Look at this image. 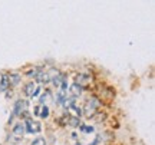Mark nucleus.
I'll return each instance as SVG.
<instances>
[{
    "label": "nucleus",
    "mask_w": 155,
    "mask_h": 145,
    "mask_svg": "<svg viewBox=\"0 0 155 145\" xmlns=\"http://www.w3.org/2000/svg\"><path fill=\"white\" fill-rule=\"evenodd\" d=\"M98 106H99V101L96 99V98H91V99L86 102L85 108H83V115L86 118L95 117V114L98 111Z\"/></svg>",
    "instance_id": "obj_1"
},
{
    "label": "nucleus",
    "mask_w": 155,
    "mask_h": 145,
    "mask_svg": "<svg viewBox=\"0 0 155 145\" xmlns=\"http://www.w3.org/2000/svg\"><path fill=\"white\" fill-rule=\"evenodd\" d=\"M26 111H28V102L25 99H19V101H16V104L13 106V115H12V117L23 115Z\"/></svg>",
    "instance_id": "obj_2"
},
{
    "label": "nucleus",
    "mask_w": 155,
    "mask_h": 145,
    "mask_svg": "<svg viewBox=\"0 0 155 145\" xmlns=\"http://www.w3.org/2000/svg\"><path fill=\"white\" fill-rule=\"evenodd\" d=\"M25 128H26V132H29V134H39V132H42V125H40V122L32 121V119H28V121H26Z\"/></svg>",
    "instance_id": "obj_3"
},
{
    "label": "nucleus",
    "mask_w": 155,
    "mask_h": 145,
    "mask_svg": "<svg viewBox=\"0 0 155 145\" xmlns=\"http://www.w3.org/2000/svg\"><path fill=\"white\" fill-rule=\"evenodd\" d=\"M39 92H40V86H38V84H33V82H30L25 86V94L29 96V98H36L39 95Z\"/></svg>",
    "instance_id": "obj_4"
},
{
    "label": "nucleus",
    "mask_w": 155,
    "mask_h": 145,
    "mask_svg": "<svg viewBox=\"0 0 155 145\" xmlns=\"http://www.w3.org/2000/svg\"><path fill=\"white\" fill-rule=\"evenodd\" d=\"M25 132H26V128H25V125L20 122V124H17V125H15L12 135H13V137H17V138H22Z\"/></svg>",
    "instance_id": "obj_5"
},
{
    "label": "nucleus",
    "mask_w": 155,
    "mask_h": 145,
    "mask_svg": "<svg viewBox=\"0 0 155 145\" xmlns=\"http://www.w3.org/2000/svg\"><path fill=\"white\" fill-rule=\"evenodd\" d=\"M9 86H10V84H9V75L3 73L2 79H0V92H6L9 89Z\"/></svg>",
    "instance_id": "obj_6"
},
{
    "label": "nucleus",
    "mask_w": 155,
    "mask_h": 145,
    "mask_svg": "<svg viewBox=\"0 0 155 145\" xmlns=\"http://www.w3.org/2000/svg\"><path fill=\"white\" fill-rule=\"evenodd\" d=\"M82 91H83V88L82 86H79L78 84H73V85L69 86V92L72 94V98H78V96L82 94Z\"/></svg>",
    "instance_id": "obj_7"
},
{
    "label": "nucleus",
    "mask_w": 155,
    "mask_h": 145,
    "mask_svg": "<svg viewBox=\"0 0 155 145\" xmlns=\"http://www.w3.org/2000/svg\"><path fill=\"white\" fill-rule=\"evenodd\" d=\"M66 111H68V114H69V115H71L72 118H79L81 115H82V111H81V108H78L75 104H73L71 108H68Z\"/></svg>",
    "instance_id": "obj_8"
},
{
    "label": "nucleus",
    "mask_w": 155,
    "mask_h": 145,
    "mask_svg": "<svg viewBox=\"0 0 155 145\" xmlns=\"http://www.w3.org/2000/svg\"><path fill=\"white\" fill-rule=\"evenodd\" d=\"M88 82H91V76H89V75H83V73H81V75H78L76 76V82H75V84H78L79 86H82L83 88V85H86Z\"/></svg>",
    "instance_id": "obj_9"
},
{
    "label": "nucleus",
    "mask_w": 155,
    "mask_h": 145,
    "mask_svg": "<svg viewBox=\"0 0 155 145\" xmlns=\"http://www.w3.org/2000/svg\"><path fill=\"white\" fill-rule=\"evenodd\" d=\"M20 75L19 73H12L10 76H9V84L12 85V86H17L19 85V82H20Z\"/></svg>",
    "instance_id": "obj_10"
},
{
    "label": "nucleus",
    "mask_w": 155,
    "mask_h": 145,
    "mask_svg": "<svg viewBox=\"0 0 155 145\" xmlns=\"http://www.w3.org/2000/svg\"><path fill=\"white\" fill-rule=\"evenodd\" d=\"M46 75H48L49 81H53L56 76H59V75H61V72H59V69H56V68H52V69H49V71L46 72Z\"/></svg>",
    "instance_id": "obj_11"
},
{
    "label": "nucleus",
    "mask_w": 155,
    "mask_h": 145,
    "mask_svg": "<svg viewBox=\"0 0 155 145\" xmlns=\"http://www.w3.org/2000/svg\"><path fill=\"white\" fill-rule=\"evenodd\" d=\"M79 129H81V132H83V134H92V132H94V127L85 125V124H81V125H79Z\"/></svg>",
    "instance_id": "obj_12"
},
{
    "label": "nucleus",
    "mask_w": 155,
    "mask_h": 145,
    "mask_svg": "<svg viewBox=\"0 0 155 145\" xmlns=\"http://www.w3.org/2000/svg\"><path fill=\"white\" fill-rule=\"evenodd\" d=\"M39 117L46 119V118L49 117V108L48 106H40V111H39Z\"/></svg>",
    "instance_id": "obj_13"
},
{
    "label": "nucleus",
    "mask_w": 155,
    "mask_h": 145,
    "mask_svg": "<svg viewBox=\"0 0 155 145\" xmlns=\"http://www.w3.org/2000/svg\"><path fill=\"white\" fill-rule=\"evenodd\" d=\"M73 102H75V98H65L62 104L65 106V109H68V108H71V106L73 105Z\"/></svg>",
    "instance_id": "obj_14"
},
{
    "label": "nucleus",
    "mask_w": 155,
    "mask_h": 145,
    "mask_svg": "<svg viewBox=\"0 0 155 145\" xmlns=\"http://www.w3.org/2000/svg\"><path fill=\"white\" fill-rule=\"evenodd\" d=\"M65 95H66V92H63V91H59V94H58V96H56V104H62L63 102V99H65Z\"/></svg>",
    "instance_id": "obj_15"
},
{
    "label": "nucleus",
    "mask_w": 155,
    "mask_h": 145,
    "mask_svg": "<svg viewBox=\"0 0 155 145\" xmlns=\"http://www.w3.org/2000/svg\"><path fill=\"white\" fill-rule=\"evenodd\" d=\"M30 145H46V140L45 138H36V140H33L32 142H30Z\"/></svg>",
    "instance_id": "obj_16"
},
{
    "label": "nucleus",
    "mask_w": 155,
    "mask_h": 145,
    "mask_svg": "<svg viewBox=\"0 0 155 145\" xmlns=\"http://www.w3.org/2000/svg\"><path fill=\"white\" fill-rule=\"evenodd\" d=\"M68 124L71 125V127H79L81 124H79V118H69V121H68Z\"/></svg>",
    "instance_id": "obj_17"
},
{
    "label": "nucleus",
    "mask_w": 155,
    "mask_h": 145,
    "mask_svg": "<svg viewBox=\"0 0 155 145\" xmlns=\"http://www.w3.org/2000/svg\"><path fill=\"white\" fill-rule=\"evenodd\" d=\"M40 72V69H38V68H35V69H32V71H29L28 73H26V76H29V78H36V75Z\"/></svg>",
    "instance_id": "obj_18"
},
{
    "label": "nucleus",
    "mask_w": 155,
    "mask_h": 145,
    "mask_svg": "<svg viewBox=\"0 0 155 145\" xmlns=\"http://www.w3.org/2000/svg\"><path fill=\"white\" fill-rule=\"evenodd\" d=\"M48 96H49V92H45V94H42L40 95V104H43V102H46V99H48Z\"/></svg>",
    "instance_id": "obj_19"
},
{
    "label": "nucleus",
    "mask_w": 155,
    "mask_h": 145,
    "mask_svg": "<svg viewBox=\"0 0 155 145\" xmlns=\"http://www.w3.org/2000/svg\"><path fill=\"white\" fill-rule=\"evenodd\" d=\"M99 142H101V135H98V137L95 138V141L91 145H99Z\"/></svg>",
    "instance_id": "obj_20"
},
{
    "label": "nucleus",
    "mask_w": 155,
    "mask_h": 145,
    "mask_svg": "<svg viewBox=\"0 0 155 145\" xmlns=\"http://www.w3.org/2000/svg\"><path fill=\"white\" fill-rule=\"evenodd\" d=\"M39 111H40V106H36V108H35V115H36V117H39Z\"/></svg>",
    "instance_id": "obj_21"
},
{
    "label": "nucleus",
    "mask_w": 155,
    "mask_h": 145,
    "mask_svg": "<svg viewBox=\"0 0 155 145\" xmlns=\"http://www.w3.org/2000/svg\"><path fill=\"white\" fill-rule=\"evenodd\" d=\"M76 145H82V144H79V142H78V144H76Z\"/></svg>",
    "instance_id": "obj_22"
}]
</instances>
